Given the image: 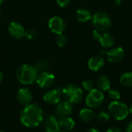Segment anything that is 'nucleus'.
I'll list each match as a JSON object with an SVG mask.
<instances>
[{
	"label": "nucleus",
	"instance_id": "34",
	"mask_svg": "<svg viewBox=\"0 0 132 132\" xmlns=\"http://www.w3.org/2000/svg\"><path fill=\"white\" fill-rule=\"evenodd\" d=\"M4 1H5V0H0V5H2V4L4 2Z\"/></svg>",
	"mask_w": 132,
	"mask_h": 132
},
{
	"label": "nucleus",
	"instance_id": "7",
	"mask_svg": "<svg viewBox=\"0 0 132 132\" xmlns=\"http://www.w3.org/2000/svg\"><path fill=\"white\" fill-rule=\"evenodd\" d=\"M93 37L95 39H97L101 46L104 48H110L114 43V36L109 32H99L98 30H94L93 32Z\"/></svg>",
	"mask_w": 132,
	"mask_h": 132
},
{
	"label": "nucleus",
	"instance_id": "1",
	"mask_svg": "<svg viewBox=\"0 0 132 132\" xmlns=\"http://www.w3.org/2000/svg\"><path fill=\"white\" fill-rule=\"evenodd\" d=\"M20 121L26 128H36L43 121V113L40 106L32 103L24 107L20 112Z\"/></svg>",
	"mask_w": 132,
	"mask_h": 132
},
{
	"label": "nucleus",
	"instance_id": "15",
	"mask_svg": "<svg viewBox=\"0 0 132 132\" xmlns=\"http://www.w3.org/2000/svg\"><path fill=\"white\" fill-rule=\"evenodd\" d=\"M44 128L46 132H59L60 126L58 120L53 115H50L47 117L44 122Z\"/></svg>",
	"mask_w": 132,
	"mask_h": 132
},
{
	"label": "nucleus",
	"instance_id": "22",
	"mask_svg": "<svg viewBox=\"0 0 132 132\" xmlns=\"http://www.w3.org/2000/svg\"><path fill=\"white\" fill-rule=\"evenodd\" d=\"M108 94L109 97L112 100V101H119L121 98V92L119 91V90L116 88H110L108 90Z\"/></svg>",
	"mask_w": 132,
	"mask_h": 132
},
{
	"label": "nucleus",
	"instance_id": "2",
	"mask_svg": "<svg viewBox=\"0 0 132 132\" xmlns=\"http://www.w3.org/2000/svg\"><path fill=\"white\" fill-rule=\"evenodd\" d=\"M15 76L17 80L24 85H29L33 84L37 78L38 70L34 66L29 64H22L20 65L16 71Z\"/></svg>",
	"mask_w": 132,
	"mask_h": 132
},
{
	"label": "nucleus",
	"instance_id": "11",
	"mask_svg": "<svg viewBox=\"0 0 132 132\" xmlns=\"http://www.w3.org/2000/svg\"><path fill=\"white\" fill-rule=\"evenodd\" d=\"M55 112L57 114V116L62 118V117H67L70 116L73 111V104L67 101H60L57 104H56Z\"/></svg>",
	"mask_w": 132,
	"mask_h": 132
},
{
	"label": "nucleus",
	"instance_id": "30",
	"mask_svg": "<svg viewBox=\"0 0 132 132\" xmlns=\"http://www.w3.org/2000/svg\"><path fill=\"white\" fill-rule=\"evenodd\" d=\"M87 132H100V131L98 130V129H97V128H90L88 131Z\"/></svg>",
	"mask_w": 132,
	"mask_h": 132
},
{
	"label": "nucleus",
	"instance_id": "20",
	"mask_svg": "<svg viewBox=\"0 0 132 132\" xmlns=\"http://www.w3.org/2000/svg\"><path fill=\"white\" fill-rule=\"evenodd\" d=\"M77 18L80 22H85L92 19V15L87 9L81 8L77 11Z\"/></svg>",
	"mask_w": 132,
	"mask_h": 132
},
{
	"label": "nucleus",
	"instance_id": "33",
	"mask_svg": "<svg viewBox=\"0 0 132 132\" xmlns=\"http://www.w3.org/2000/svg\"><path fill=\"white\" fill-rule=\"evenodd\" d=\"M116 2H117V4H118V5L121 4V0H116Z\"/></svg>",
	"mask_w": 132,
	"mask_h": 132
},
{
	"label": "nucleus",
	"instance_id": "21",
	"mask_svg": "<svg viewBox=\"0 0 132 132\" xmlns=\"http://www.w3.org/2000/svg\"><path fill=\"white\" fill-rule=\"evenodd\" d=\"M120 83L125 87H132V72L124 73L120 77Z\"/></svg>",
	"mask_w": 132,
	"mask_h": 132
},
{
	"label": "nucleus",
	"instance_id": "24",
	"mask_svg": "<svg viewBox=\"0 0 132 132\" xmlns=\"http://www.w3.org/2000/svg\"><path fill=\"white\" fill-rule=\"evenodd\" d=\"M56 43L59 47H63L67 43V38L63 34H60L56 39Z\"/></svg>",
	"mask_w": 132,
	"mask_h": 132
},
{
	"label": "nucleus",
	"instance_id": "31",
	"mask_svg": "<svg viewBox=\"0 0 132 132\" xmlns=\"http://www.w3.org/2000/svg\"><path fill=\"white\" fill-rule=\"evenodd\" d=\"M3 78H4V75H3V73L0 71V83L3 80Z\"/></svg>",
	"mask_w": 132,
	"mask_h": 132
},
{
	"label": "nucleus",
	"instance_id": "25",
	"mask_svg": "<svg viewBox=\"0 0 132 132\" xmlns=\"http://www.w3.org/2000/svg\"><path fill=\"white\" fill-rule=\"evenodd\" d=\"M82 87L85 90L89 92V91H90L91 90H93L94 88V84L91 80L86 79L82 82Z\"/></svg>",
	"mask_w": 132,
	"mask_h": 132
},
{
	"label": "nucleus",
	"instance_id": "13",
	"mask_svg": "<svg viewBox=\"0 0 132 132\" xmlns=\"http://www.w3.org/2000/svg\"><path fill=\"white\" fill-rule=\"evenodd\" d=\"M8 30L9 34L16 39H20L25 36V29L20 23L17 22H12L9 25Z\"/></svg>",
	"mask_w": 132,
	"mask_h": 132
},
{
	"label": "nucleus",
	"instance_id": "37",
	"mask_svg": "<svg viewBox=\"0 0 132 132\" xmlns=\"http://www.w3.org/2000/svg\"><path fill=\"white\" fill-rule=\"evenodd\" d=\"M0 132H5V131H0Z\"/></svg>",
	"mask_w": 132,
	"mask_h": 132
},
{
	"label": "nucleus",
	"instance_id": "26",
	"mask_svg": "<svg viewBox=\"0 0 132 132\" xmlns=\"http://www.w3.org/2000/svg\"><path fill=\"white\" fill-rule=\"evenodd\" d=\"M37 33L35 30H29V31H26L25 33V36L28 39H33L36 37Z\"/></svg>",
	"mask_w": 132,
	"mask_h": 132
},
{
	"label": "nucleus",
	"instance_id": "10",
	"mask_svg": "<svg viewBox=\"0 0 132 132\" xmlns=\"http://www.w3.org/2000/svg\"><path fill=\"white\" fill-rule=\"evenodd\" d=\"M61 97L62 90L60 87H56L47 91L43 96V100L50 105H56L60 101Z\"/></svg>",
	"mask_w": 132,
	"mask_h": 132
},
{
	"label": "nucleus",
	"instance_id": "35",
	"mask_svg": "<svg viewBox=\"0 0 132 132\" xmlns=\"http://www.w3.org/2000/svg\"><path fill=\"white\" fill-rule=\"evenodd\" d=\"M59 132H68V131H60Z\"/></svg>",
	"mask_w": 132,
	"mask_h": 132
},
{
	"label": "nucleus",
	"instance_id": "14",
	"mask_svg": "<svg viewBox=\"0 0 132 132\" xmlns=\"http://www.w3.org/2000/svg\"><path fill=\"white\" fill-rule=\"evenodd\" d=\"M16 97L18 101L21 104L26 106L31 104L32 95V92L28 88H21L20 90H18Z\"/></svg>",
	"mask_w": 132,
	"mask_h": 132
},
{
	"label": "nucleus",
	"instance_id": "28",
	"mask_svg": "<svg viewBox=\"0 0 132 132\" xmlns=\"http://www.w3.org/2000/svg\"><path fill=\"white\" fill-rule=\"evenodd\" d=\"M125 131L132 132V121H128V122L125 125Z\"/></svg>",
	"mask_w": 132,
	"mask_h": 132
},
{
	"label": "nucleus",
	"instance_id": "36",
	"mask_svg": "<svg viewBox=\"0 0 132 132\" xmlns=\"http://www.w3.org/2000/svg\"><path fill=\"white\" fill-rule=\"evenodd\" d=\"M1 15H2V13H1V10H0V17H1Z\"/></svg>",
	"mask_w": 132,
	"mask_h": 132
},
{
	"label": "nucleus",
	"instance_id": "3",
	"mask_svg": "<svg viewBox=\"0 0 132 132\" xmlns=\"http://www.w3.org/2000/svg\"><path fill=\"white\" fill-rule=\"evenodd\" d=\"M108 114L116 121H123L126 119L129 114L128 106L124 102L119 101H114L108 105Z\"/></svg>",
	"mask_w": 132,
	"mask_h": 132
},
{
	"label": "nucleus",
	"instance_id": "12",
	"mask_svg": "<svg viewBox=\"0 0 132 132\" xmlns=\"http://www.w3.org/2000/svg\"><path fill=\"white\" fill-rule=\"evenodd\" d=\"M105 53L108 60L111 63H118L125 57V50L121 47H115L108 52H103Z\"/></svg>",
	"mask_w": 132,
	"mask_h": 132
},
{
	"label": "nucleus",
	"instance_id": "5",
	"mask_svg": "<svg viewBox=\"0 0 132 132\" xmlns=\"http://www.w3.org/2000/svg\"><path fill=\"white\" fill-rule=\"evenodd\" d=\"M104 101V94L103 91H101L98 88H94L93 90L89 91L85 99V102L87 108L91 109L99 108L103 104Z\"/></svg>",
	"mask_w": 132,
	"mask_h": 132
},
{
	"label": "nucleus",
	"instance_id": "29",
	"mask_svg": "<svg viewBox=\"0 0 132 132\" xmlns=\"http://www.w3.org/2000/svg\"><path fill=\"white\" fill-rule=\"evenodd\" d=\"M106 132H123V131L120 128L114 126V127H111L110 128H108Z\"/></svg>",
	"mask_w": 132,
	"mask_h": 132
},
{
	"label": "nucleus",
	"instance_id": "19",
	"mask_svg": "<svg viewBox=\"0 0 132 132\" xmlns=\"http://www.w3.org/2000/svg\"><path fill=\"white\" fill-rule=\"evenodd\" d=\"M96 84L97 88L101 91H108L111 88V80L106 75H101L97 77L96 80Z\"/></svg>",
	"mask_w": 132,
	"mask_h": 132
},
{
	"label": "nucleus",
	"instance_id": "16",
	"mask_svg": "<svg viewBox=\"0 0 132 132\" xmlns=\"http://www.w3.org/2000/svg\"><path fill=\"white\" fill-rule=\"evenodd\" d=\"M96 114L93 111V109L89 108H83L79 112V118L83 122L90 123L96 118Z\"/></svg>",
	"mask_w": 132,
	"mask_h": 132
},
{
	"label": "nucleus",
	"instance_id": "27",
	"mask_svg": "<svg viewBox=\"0 0 132 132\" xmlns=\"http://www.w3.org/2000/svg\"><path fill=\"white\" fill-rule=\"evenodd\" d=\"M56 2L60 7H66L70 4V0H56Z\"/></svg>",
	"mask_w": 132,
	"mask_h": 132
},
{
	"label": "nucleus",
	"instance_id": "9",
	"mask_svg": "<svg viewBox=\"0 0 132 132\" xmlns=\"http://www.w3.org/2000/svg\"><path fill=\"white\" fill-rule=\"evenodd\" d=\"M48 26L53 33L57 35L63 34V32L66 29V23L64 20L59 16L52 17L49 20Z\"/></svg>",
	"mask_w": 132,
	"mask_h": 132
},
{
	"label": "nucleus",
	"instance_id": "18",
	"mask_svg": "<svg viewBox=\"0 0 132 132\" xmlns=\"http://www.w3.org/2000/svg\"><path fill=\"white\" fill-rule=\"evenodd\" d=\"M58 123H59L60 128L62 129L63 131H70L73 130L75 126L74 120L69 116L60 118L58 120Z\"/></svg>",
	"mask_w": 132,
	"mask_h": 132
},
{
	"label": "nucleus",
	"instance_id": "4",
	"mask_svg": "<svg viewBox=\"0 0 132 132\" xmlns=\"http://www.w3.org/2000/svg\"><path fill=\"white\" fill-rule=\"evenodd\" d=\"M62 95L66 101L73 104L81 102L84 97L83 90L76 84H68L62 90Z\"/></svg>",
	"mask_w": 132,
	"mask_h": 132
},
{
	"label": "nucleus",
	"instance_id": "32",
	"mask_svg": "<svg viewBox=\"0 0 132 132\" xmlns=\"http://www.w3.org/2000/svg\"><path fill=\"white\" fill-rule=\"evenodd\" d=\"M128 111H129V113L132 114V103L128 106Z\"/></svg>",
	"mask_w": 132,
	"mask_h": 132
},
{
	"label": "nucleus",
	"instance_id": "8",
	"mask_svg": "<svg viewBox=\"0 0 132 132\" xmlns=\"http://www.w3.org/2000/svg\"><path fill=\"white\" fill-rule=\"evenodd\" d=\"M55 81V76L51 72L43 71L38 74L36 78V84L41 88H48L51 87Z\"/></svg>",
	"mask_w": 132,
	"mask_h": 132
},
{
	"label": "nucleus",
	"instance_id": "6",
	"mask_svg": "<svg viewBox=\"0 0 132 132\" xmlns=\"http://www.w3.org/2000/svg\"><path fill=\"white\" fill-rule=\"evenodd\" d=\"M92 23L98 31H106L111 26V17L105 12H98L92 15Z\"/></svg>",
	"mask_w": 132,
	"mask_h": 132
},
{
	"label": "nucleus",
	"instance_id": "17",
	"mask_svg": "<svg viewBox=\"0 0 132 132\" xmlns=\"http://www.w3.org/2000/svg\"><path fill=\"white\" fill-rule=\"evenodd\" d=\"M104 65V60L103 57L100 56H95L91 57L87 63V66L92 71H98Z\"/></svg>",
	"mask_w": 132,
	"mask_h": 132
},
{
	"label": "nucleus",
	"instance_id": "23",
	"mask_svg": "<svg viewBox=\"0 0 132 132\" xmlns=\"http://www.w3.org/2000/svg\"><path fill=\"white\" fill-rule=\"evenodd\" d=\"M110 118H111V116H110V114H108V112L104 111H100V112L96 115V118H97L100 122H102V123H105V122H107L108 121H109Z\"/></svg>",
	"mask_w": 132,
	"mask_h": 132
}]
</instances>
